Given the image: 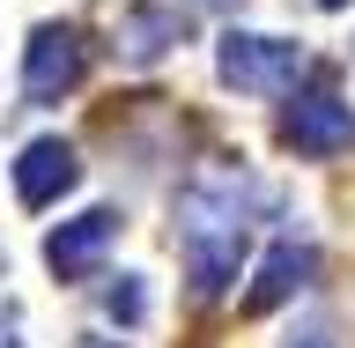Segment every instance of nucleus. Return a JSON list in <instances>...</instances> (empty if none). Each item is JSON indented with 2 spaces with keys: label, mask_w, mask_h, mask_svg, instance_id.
Wrapping results in <instances>:
<instances>
[{
  "label": "nucleus",
  "mask_w": 355,
  "mask_h": 348,
  "mask_svg": "<svg viewBox=\"0 0 355 348\" xmlns=\"http://www.w3.org/2000/svg\"><path fill=\"white\" fill-rule=\"evenodd\" d=\"M74 178H82V156H74V141H60V133H44V141H30V149L15 156L22 208H52L60 193H74Z\"/></svg>",
  "instance_id": "obj_6"
},
{
  "label": "nucleus",
  "mask_w": 355,
  "mask_h": 348,
  "mask_svg": "<svg viewBox=\"0 0 355 348\" xmlns=\"http://www.w3.org/2000/svg\"><path fill=\"white\" fill-rule=\"evenodd\" d=\"M282 149H296V156L355 149V104L340 97V89H304V97L282 111Z\"/></svg>",
  "instance_id": "obj_4"
},
{
  "label": "nucleus",
  "mask_w": 355,
  "mask_h": 348,
  "mask_svg": "<svg viewBox=\"0 0 355 348\" xmlns=\"http://www.w3.org/2000/svg\"><path fill=\"white\" fill-rule=\"evenodd\" d=\"M288 348H333V326H326V319H311L304 333H288Z\"/></svg>",
  "instance_id": "obj_10"
},
{
  "label": "nucleus",
  "mask_w": 355,
  "mask_h": 348,
  "mask_svg": "<svg viewBox=\"0 0 355 348\" xmlns=\"http://www.w3.org/2000/svg\"><path fill=\"white\" fill-rule=\"evenodd\" d=\"M74 348H119V341H74Z\"/></svg>",
  "instance_id": "obj_12"
},
{
  "label": "nucleus",
  "mask_w": 355,
  "mask_h": 348,
  "mask_svg": "<svg viewBox=\"0 0 355 348\" xmlns=\"http://www.w3.org/2000/svg\"><path fill=\"white\" fill-rule=\"evenodd\" d=\"M193 8H215V15H230V8H244V0H193Z\"/></svg>",
  "instance_id": "obj_11"
},
{
  "label": "nucleus",
  "mask_w": 355,
  "mask_h": 348,
  "mask_svg": "<svg viewBox=\"0 0 355 348\" xmlns=\"http://www.w3.org/2000/svg\"><path fill=\"white\" fill-rule=\"evenodd\" d=\"M215 74L237 97H288L296 74H304V52L288 38H259V30H222L215 44Z\"/></svg>",
  "instance_id": "obj_2"
},
{
  "label": "nucleus",
  "mask_w": 355,
  "mask_h": 348,
  "mask_svg": "<svg viewBox=\"0 0 355 348\" xmlns=\"http://www.w3.org/2000/svg\"><path fill=\"white\" fill-rule=\"evenodd\" d=\"M111 238H119V208H89V215L60 222V230L44 238V267H52L60 282H89V274L104 267Z\"/></svg>",
  "instance_id": "obj_5"
},
{
  "label": "nucleus",
  "mask_w": 355,
  "mask_h": 348,
  "mask_svg": "<svg viewBox=\"0 0 355 348\" xmlns=\"http://www.w3.org/2000/svg\"><path fill=\"white\" fill-rule=\"evenodd\" d=\"M178 38H185V22H178V8H126V15H119V52H126L133 67L163 60V52H171Z\"/></svg>",
  "instance_id": "obj_8"
},
{
  "label": "nucleus",
  "mask_w": 355,
  "mask_h": 348,
  "mask_svg": "<svg viewBox=\"0 0 355 348\" xmlns=\"http://www.w3.org/2000/svg\"><path fill=\"white\" fill-rule=\"evenodd\" d=\"M252 171L244 163H200L178 185V252L193 274V297H222L237 282L244 238H252Z\"/></svg>",
  "instance_id": "obj_1"
},
{
  "label": "nucleus",
  "mask_w": 355,
  "mask_h": 348,
  "mask_svg": "<svg viewBox=\"0 0 355 348\" xmlns=\"http://www.w3.org/2000/svg\"><path fill=\"white\" fill-rule=\"evenodd\" d=\"M104 304H111V319H126V326H141V311H148V297H141V282H133V274H119V289H111Z\"/></svg>",
  "instance_id": "obj_9"
},
{
  "label": "nucleus",
  "mask_w": 355,
  "mask_h": 348,
  "mask_svg": "<svg viewBox=\"0 0 355 348\" xmlns=\"http://www.w3.org/2000/svg\"><path fill=\"white\" fill-rule=\"evenodd\" d=\"M89 74V44L74 22H37L30 30V44H22V97L30 104H60V97H74Z\"/></svg>",
  "instance_id": "obj_3"
},
{
  "label": "nucleus",
  "mask_w": 355,
  "mask_h": 348,
  "mask_svg": "<svg viewBox=\"0 0 355 348\" xmlns=\"http://www.w3.org/2000/svg\"><path fill=\"white\" fill-rule=\"evenodd\" d=\"M0 348H22V341H15V333H0Z\"/></svg>",
  "instance_id": "obj_13"
},
{
  "label": "nucleus",
  "mask_w": 355,
  "mask_h": 348,
  "mask_svg": "<svg viewBox=\"0 0 355 348\" xmlns=\"http://www.w3.org/2000/svg\"><path fill=\"white\" fill-rule=\"evenodd\" d=\"M311 245H296V238H282L274 252L259 260V274H252V289H244V311H274V304H288L296 289L311 282Z\"/></svg>",
  "instance_id": "obj_7"
}]
</instances>
